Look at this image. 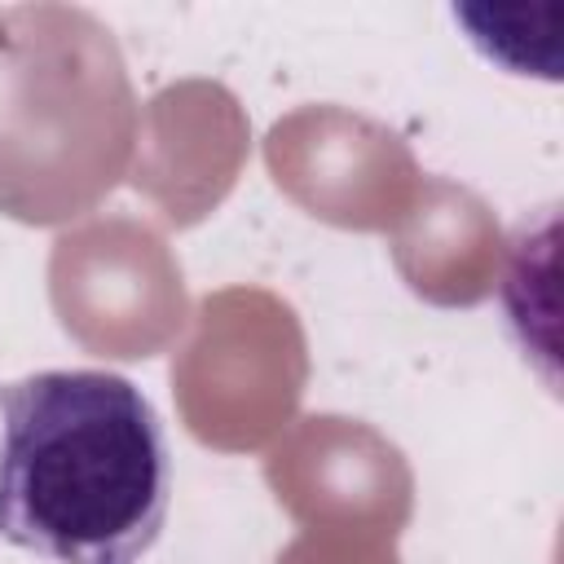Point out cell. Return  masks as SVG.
<instances>
[{
  "mask_svg": "<svg viewBox=\"0 0 564 564\" xmlns=\"http://www.w3.org/2000/svg\"><path fill=\"white\" fill-rule=\"evenodd\" d=\"M172 502L150 397L110 370L0 383V538L44 564H141Z\"/></svg>",
  "mask_w": 564,
  "mask_h": 564,
  "instance_id": "6da1fadb",
  "label": "cell"
}]
</instances>
